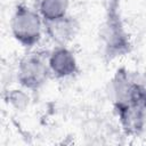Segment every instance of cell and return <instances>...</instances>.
Returning a JSON list of instances; mask_svg holds the SVG:
<instances>
[{"label":"cell","instance_id":"7a4b0ae2","mask_svg":"<svg viewBox=\"0 0 146 146\" xmlns=\"http://www.w3.org/2000/svg\"><path fill=\"white\" fill-rule=\"evenodd\" d=\"M51 75L48 54L42 51H30L25 54L17 66V81L27 90H38L44 86Z\"/></svg>","mask_w":146,"mask_h":146},{"label":"cell","instance_id":"ba28073f","mask_svg":"<svg viewBox=\"0 0 146 146\" xmlns=\"http://www.w3.org/2000/svg\"><path fill=\"white\" fill-rule=\"evenodd\" d=\"M9 100L13 106L21 110L27 105L29 97L26 96L25 92H23V90H13V92H10L9 95Z\"/></svg>","mask_w":146,"mask_h":146},{"label":"cell","instance_id":"277c9868","mask_svg":"<svg viewBox=\"0 0 146 146\" xmlns=\"http://www.w3.org/2000/svg\"><path fill=\"white\" fill-rule=\"evenodd\" d=\"M48 64L51 75L57 79L72 76L78 71V60L67 46H56L49 51Z\"/></svg>","mask_w":146,"mask_h":146},{"label":"cell","instance_id":"6da1fadb","mask_svg":"<svg viewBox=\"0 0 146 146\" xmlns=\"http://www.w3.org/2000/svg\"><path fill=\"white\" fill-rule=\"evenodd\" d=\"M43 30L44 22L38 10L23 3L16 6L10 19V31L18 43L26 48L34 47L41 40Z\"/></svg>","mask_w":146,"mask_h":146},{"label":"cell","instance_id":"52a82bcc","mask_svg":"<svg viewBox=\"0 0 146 146\" xmlns=\"http://www.w3.org/2000/svg\"><path fill=\"white\" fill-rule=\"evenodd\" d=\"M68 0H40L38 11L43 22L55 21L67 15Z\"/></svg>","mask_w":146,"mask_h":146},{"label":"cell","instance_id":"5b68a950","mask_svg":"<svg viewBox=\"0 0 146 146\" xmlns=\"http://www.w3.org/2000/svg\"><path fill=\"white\" fill-rule=\"evenodd\" d=\"M44 31L49 39L57 46H67L73 41L79 32V23L72 16L44 22Z\"/></svg>","mask_w":146,"mask_h":146},{"label":"cell","instance_id":"8992f818","mask_svg":"<svg viewBox=\"0 0 146 146\" xmlns=\"http://www.w3.org/2000/svg\"><path fill=\"white\" fill-rule=\"evenodd\" d=\"M115 111L122 128L127 133H138L146 122V110L137 106L115 104Z\"/></svg>","mask_w":146,"mask_h":146},{"label":"cell","instance_id":"3957f363","mask_svg":"<svg viewBox=\"0 0 146 146\" xmlns=\"http://www.w3.org/2000/svg\"><path fill=\"white\" fill-rule=\"evenodd\" d=\"M103 39L106 54L111 57L122 56L129 51L130 42L128 34L125 33L123 25L117 17V14L112 7L108 9V17L103 30Z\"/></svg>","mask_w":146,"mask_h":146}]
</instances>
